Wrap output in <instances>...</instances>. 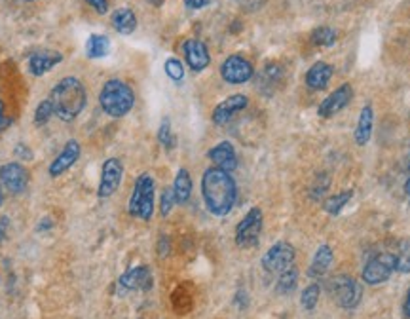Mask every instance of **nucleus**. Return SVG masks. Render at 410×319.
<instances>
[{
	"mask_svg": "<svg viewBox=\"0 0 410 319\" xmlns=\"http://www.w3.org/2000/svg\"><path fill=\"white\" fill-rule=\"evenodd\" d=\"M247 105H249V97L243 95V93H236V95L226 97V99L219 103L215 110H213V122H215L216 125L228 124L236 114L241 113L243 108H247Z\"/></svg>",
	"mask_w": 410,
	"mask_h": 319,
	"instance_id": "nucleus-15",
	"label": "nucleus"
},
{
	"mask_svg": "<svg viewBox=\"0 0 410 319\" xmlns=\"http://www.w3.org/2000/svg\"><path fill=\"white\" fill-rule=\"evenodd\" d=\"M80 152H82V148H80L78 141H74V139L67 141L65 148H63L61 152L57 154V158L50 164V169H48L50 171V177L56 179V177L63 175L65 171L70 169V167L78 162Z\"/></svg>",
	"mask_w": 410,
	"mask_h": 319,
	"instance_id": "nucleus-16",
	"label": "nucleus"
},
{
	"mask_svg": "<svg viewBox=\"0 0 410 319\" xmlns=\"http://www.w3.org/2000/svg\"><path fill=\"white\" fill-rule=\"evenodd\" d=\"M8 228H10V219L8 216H0V244L6 239Z\"/></svg>",
	"mask_w": 410,
	"mask_h": 319,
	"instance_id": "nucleus-38",
	"label": "nucleus"
},
{
	"mask_svg": "<svg viewBox=\"0 0 410 319\" xmlns=\"http://www.w3.org/2000/svg\"><path fill=\"white\" fill-rule=\"evenodd\" d=\"M182 53H184V59H186V65L192 68L194 73H201L205 68L209 67L211 56L209 50L205 42L198 38H188L184 40L182 44Z\"/></svg>",
	"mask_w": 410,
	"mask_h": 319,
	"instance_id": "nucleus-14",
	"label": "nucleus"
},
{
	"mask_svg": "<svg viewBox=\"0 0 410 319\" xmlns=\"http://www.w3.org/2000/svg\"><path fill=\"white\" fill-rule=\"evenodd\" d=\"M154 278L150 268L147 264H139V266L130 268L127 272H124L116 281V291L118 295H125V293H131V291H147L152 289Z\"/></svg>",
	"mask_w": 410,
	"mask_h": 319,
	"instance_id": "nucleus-8",
	"label": "nucleus"
},
{
	"mask_svg": "<svg viewBox=\"0 0 410 319\" xmlns=\"http://www.w3.org/2000/svg\"><path fill=\"white\" fill-rule=\"evenodd\" d=\"M353 198V190H342V192H336L332 194V196H329V198L325 199L323 202V209L329 213V215H338L344 207L347 205V202Z\"/></svg>",
	"mask_w": 410,
	"mask_h": 319,
	"instance_id": "nucleus-26",
	"label": "nucleus"
},
{
	"mask_svg": "<svg viewBox=\"0 0 410 319\" xmlns=\"http://www.w3.org/2000/svg\"><path fill=\"white\" fill-rule=\"evenodd\" d=\"M262 211L258 207H251L247 211V215L239 221V224L236 226V244L243 249H249V247H255L261 239L262 232Z\"/></svg>",
	"mask_w": 410,
	"mask_h": 319,
	"instance_id": "nucleus-6",
	"label": "nucleus"
},
{
	"mask_svg": "<svg viewBox=\"0 0 410 319\" xmlns=\"http://www.w3.org/2000/svg\"><path fill=\"white\" fill-rule=\"evenodd\" d=\"M209 2L211 0H184V4H186V8H190V10H201V8H205Z\"/></svg>",
	"mask_w": 410,
	"mask_h": 319,
	"instance_id": "nucleus-37",
	"label": "nucleus"
},
{
	"mask_svg": "<svg viewBox=\"0 0 410 319\" xmlns=\"http://www.w3.org/2000/svg\"><path fill=\"white\" fill-rule=\"evenodd\" d=\"M51 116H56V114H53V107H51V101L50 99H44V101L36 107V110H34V124L44 125Z\"/></svg>",
	"mask_w": 410,
	"mask_h": 319,
	"instance_id": "nucleus-30",
	"label": "nucleus"
},
{
	"mask_svg": "<svg viewBox=\"0 0 410 319\" xmlns=\"http://www.w3.org/2000/svg\"><path fill=\"white\" fill-rule=\"evenodd\" d=\"M372 127H374V108H372V105H364L361 108L357 127H355V133H353L355 142H357L359 147L369 145L370 137H372Z\"/></svg>",
	"mask_w": 410,
	"mask_h": 319,
	"instance_id": "nucleus-21",
	"label": "nucleus"
},
{
	"mask_svg": "<svg viewBox=\"0 0 410 319\" xmlns=\"http://www.w3.org/2000/svg\"><path fill=\"white\" fill-rule=\"evenodd\" d=\"M99 105L110 118H122L125 114H130L135 105V93L124 80L112 78L102 84L101 93H99Z\"/></svg>",
	"mask_w": 410,
	"mask_h": 319,
	"instance_id": "nucleus-3",
	"label": "nucleus"
},
{
	"mask_svg": "<svg viewBox=\"0 0 410 319\" xmlns=\"http://www.w3.org/2000/svg\"><path fill=\"white\" fill-rule=\"evenodd\" d=\"M63 61V53L56 50H42L36 51L28 57V73L33 76H44L50 73L51 68Z\"/></svg>",
	"mask_w": 410,
	"mask_h": 319,
	"instance_id": "nucleus-18",
	"label": "nucleus"
},
{
	"mask_svg": "<svg viewBox=\"0 0 410 319\" xmlns=\"http://www.w3.org/2000/svg\"><path fill=\"white\" fill-rule=\"evenodd\" d=\"M395 272L410 273V255L403 253V255L395 256Z\"/></svg>",
	"mask_w": 410,
	"mask_h": 319,
	"instance_id": "nucleus-33",
	"label": "nucleus"
},
{
	"mask_svg": "<svg viewBox=\"0 0 410 319\" xmlns=\"http://www.w3.org/2000/svg\"><path fill=\"white\" fill-rule=\"evenodd\" d=\"M207 158L213 162L215 167L228 171V173H232L238 167V154H236V148L230 141H221L219 145H215L207 152Z\"/></svg>",
	"mask_w": 410,
	"mask_h": 319,
	"instance_id": "nucleus-17",
	"label": "nucleus"
},
{
	"mask_svg": "<svg viewBox=\"0 0 410 319\" xmlns=\"http://www.w3.org/2000/svg\"><path fill=\"white\" fill-rule=\"evenodd\" d=\"M296 283H298V268L293 264V266H289L287 270L279 273L275 291H278L279 295H290L296 289Z\"/></svg>",
	"mask_w": 410,
	"mask_h": 319,
	"instance_id": "nucleus-25",
	"label": "nucleus"
},
{
	"mask_svg": "<svg viewBox=\"0 0 410 319\" xmlns=\"http://www.w3.org/2000/svg\"><path fill=\"white\" fill-rule=\"evenodd\" d=\"M173 192H175V199L179 205H184L192 196V179L188 169H179L175 175V182H173Z\"/></svg>",
	"mask_w": 410,
	"mask_h": 319,
	"instance_id": "nucleus-23",
	"label": "nucleus"
},
{
	"mask_svg": "<svg viewBox=\"0 0 410 319\" xmlns=\"http://www.w3.org/2000/svg\"><path fill=\"white\" fill-rule=\"evenodd\" d=\"M0 182L10 194H23L28 187V171L19 162H10L0 167Z\"/></svg>",
	"mask_w": 410,
	"mask_h": 319,
	"instance_id": "nucleus-12",
	"label": "nucleus"
},
{
	"mask_svg": "<svg viewBox=\"0 0 410 319\" xmlns=\"http://www.w3.org/2000/svg\"><path fill=\"white\" fill-rule=\"evenodd\" d=\"M395 272V255L391 253H380V255L372 256L363 268L361 278L367 285H380L386 283Z\"/></svg>",
	"mask_w": 410,
	"mask_h": 319,
	"instance_id": "nucleus-7",
	"label": "nucleus"
},
{
	"mask_svg": "<svg viewBox=\"0 0 410 319\" xmlns=\"http://www.w3.org/2000/svg\"><path fill=\"white\" fill-rule=\"evenodd\" d=\"M264 2H266V0H238V4L247 11L261 10L262 6H264Z\"/></svg>",
	"mask_w": 410,
	"mask_h": 319,
	"instance_id": "nucleus-34",
	"label": "nucleus"
},
{
	"mask_svg": "<svg viewBox=\"0 0 410 319\" xmlns=\"http://www.w3.org/2000/svg\"><path fill=\"white\" fill-rule=\"evenodd\" d=\"M85 2H88L97 14H107L108 11V0H85Z\"/></svg>",
	"mask_w": 410,
	"mask_h": 319,
	"instance_id": "nucleus-35",
	"label": "nucleus"
},
{
	"mask_svg": "<svg viewBox=\"0 0 410 319\" xmlns=\"http://www.w3.org/2000/svg\"><path fill=\"white\" fill-rule=\"evenodd\" d=\"M201 196L211 215L226 216L238 202V184L228 171L213 165L201 177Z\"/></svg>",
	"mask_w": 410,
	"mask_h": 319,
	"instance_id": "nucleus-1",
	"label": "nucleus"
},
{
	"mask_svg": "<svg viewBox=\"0 0 410 319\" xmlns=\"http://www.w3.org/2000/svg\"><path fill=\"white\" fill-rule=\"evenodd\" d=\"M110 23L116 33L120 34H131L137 28V16L133 14L131 8H118V10L112 11V17H110Z\"/></svg>",
	"mask_w": 410,
	"mask_h": 319,
	"instance_id": "nucleus-22",
	"label": "nucleus"
},
{
	"mask_svg": "<svg viewBox=\"0 0 410 319\" xmlns=\"http://www.w3.org/2000/svg\"><path fill=\"white\" fill-rule=\"evenodd\" d=\"M409 173H410V165H409Z\"/></svg>",
	"mask_w": 410,
	"mask_h": 319,
	"instance_id": "nucleus-44",
	"label": "nucleus"
},
{
	"mask_svg": "<svg viewBox=\"0 0 410 319\" xmlns=\"http://www.w3.org/2000/svg\"><path fill=\"white\" fill-rule=\"evenodd\" d=\"M353 99V88L352 84H342L338 85L332 93H330L327 99H323V103L319 105L317 114L321 118H332L335 114H338L340 110L352 103Z\"/></svg>",
	"mask_w": 410,
	"mask_h": 319,
	"instance_id": "nucleus-13",
	"label": "nucleus"
},
{
	"mask_svg": "<svg viewBox=\"0 0 410 319\" xmlns=\"http://www.w3.org/2000/svg\"><path fill=\"white\" fill-rule=\"evenodd\" d=\"M164 70L173 82H182V78H184V67H182V63L177 57H169L164 63Z\"/></svg>",
	"mask_w": 410,
	"mask_h": 319,
	"instance_id": "nucleus-29",
	"label": "nucleus"
},
{
	"mask_svg": "<svg viewBox=\"0 0 410 319\" xmlns=\"http://www.w3.org/2000/svg\"><path fill=\"white\" fill-rule=\"evenodd\" d=\"M319 296H321V289H319V285L317 283L308 285L306 289L302 291V296H300L302 308H304L306 312H312L313 308L317 306Z\"/></svg>",
	"mask_w": 410,
	"mask_h": 319,
	"instance_id": "nucleus-28",
	"label": "nucleus"
},
{
	"mask_svg": "<svg viewBox=\"0 0 410 319\" xmlns=\"http://www.w3.org/2000/svg\"><path fill=\"white\" fill-rule=\"evenodd\" d=\"M110 53V40L105 34H90L85 42V56L90 59H101Z\"/></svg>",
	"mask_w": 410,
	"mask_h": 319,
	"instance_id": "nucleus-24",
	"label": "nucleus"
},
{
	"mask_svg": "<svg viewBox=\"0 0 410 319\" xmlns=\"http://www.w3.org/2000/svg\"><path fill=\"white\" fill-rule=\"evenodd\" d=\"M327 289H329V295L332 296V300L340 308H344V310H353L361 302V296H363L361 283L355 278H352V276H346V273L335 276L327 283Z\"/></svg>",
	"mask_w": 410,
	"mask_h": 319,
	"instance_id": "nucleus-5",
	"label": "nucleus"
},
{
	"mask_svg": "<svg viewBox=\"0 0 410 319\" xmlns=\"http://www.w3.org/2000/svg\"><path fill=\"white\" fill-rule=\"evenodd\" d=\"M404 192H406V196H409V199H410V175H409V179H406V182H404Z\"/></svg>",
	"mask_w": 410,
	"mask_h": 319,
	"instance_id": "nucleus-42",
	"label": "nucleus"
},
{
	"mask_svg": "<svg viewBox=\"0 0 410 319\" xmlns=\"http://www.w3.org/2000/svg\"><path fill=\"white\" fill-rule=\"evenodd\" d=\"M403 312H404V315L410 319V287H409V291H406V298H404Z\"/></svg>",
	"mask_w": 410,
	"mask_h": 319,
	"instance_id": "nucleus-40",
	"label": "nucleus"
},
{
	"mask_svg": "<svg viewBox=\"0 0 410 319\" xmlns=\"http://www.w3.org/2000/svg\"><path fill=\"white\" fill-rule=\"evenodd\" d=\"M335 74V67L330 63L325 61H317L313 63L310 70L306 73V85L312 91H321L329 85L330 78Z\"/></svg>",
	"mask_w": 410,
	"mask_h": 319,
	"instance_id": "nucleus-19",
	"label": "nucleus"
},
{
	"mask_svg": "<svg viewBox=\"0 0 410 319\" xmlns=\"http://www.w3.org/2000/svg\"><path fill=\"white\" fill-rule=\"evenodd\" d=\"M2 204H4V194H2V190H0V207H2Z\"/></svg>",
	"mask_w": 410,
	"mask_h": 319,
	"instance_id": "nucleus-43",
	"label": "nucleus"
},
{
	"mask_svg": "<svg viewBox=\"0 0 410 319\" xmlns=\"http://www.w3.org/2000/svg\"><path fill=\"white\" fill-rule=\"evenodd\" d=\"M295 247L287 244V241H278V244L272 245V247L264 253V256H262V268H264L268 273H281L283 270H287V268L295 264Z\"/></svg>",
	"mask_w": 410,
	"mask_h": 319,
	"instance_id": "nucleus-9",
	"label": "nucleus"
},
{
	"mask_svg": "<svg viewBox=\"0 0 410 319\" xmlns=\"http://www.w3.org/2000/svg\"><path fill=\"white\" fill-rule=\"evenodd\" d=\"M336 40H338V33L330 27H317L312 33V42L315 46H321V48L335 46Z\"/></svg>",
	"mask_w": 410,
	"mask_h": 319,
	"instance_id": "nucleus-27",
	"label": "nucleus"
},
{
	"mask_svg": "<svg viewBox=\"0 0 410 319\" xmlns=\"http://www.w3.org/2000/svg\"><path fill=\"white\" fill-rule=\"evenodd\" d=\"M53 114L63 122H73L78 118V114L84 110L88 93H85L84 84L74 76H65L57 82V85L51 90L50 97Z\"/></svg>",
	"mask_w": 410,
	"mask_h": 319,
	"instance_id": "nucleus-2",
	"label": "nucleus"
},
{
	"mask_svg": "<svg viewBox=\"0 0 410 319\" xmlns=\"http://www.w3.org/2000/svg\"><path fill=\"white\" fill-rule=\"evenodd\" d=\"M51 226H53V222H51V219L46 216V219H42V222H40L38 226H36V230H48V228H51Z\"/></svg>",
	"mask_w": 410,
	"mask_h": 319,
	"instance_id": "nucleus-41",
	"label": "nucleus"
},
{
	"mask_svg": "<svg viewBox=\"0 0 410 319\" xmlns=\"http://www.w3.org/2000/svg\"><path fill=\"white\" fill-rule=\"evenodd\" d=\"M122 177H124V165L118 158L105 160L101 167V179H99V188L97 194L99 198H110L122 184Z\"/></svg>",
	"mask_w": 410,
	"mask_h": 319,
	"instance_id": "nucleus-11",
	"label": "nucleus"
},
{
	"mask_svg": "<svg viewBox=\"0 0 410 319\" xmlns=\"http://www.w3.org/2000/svg\"><path fill=\"white\" fill-rule=\"evenodd\" d=\"M16 156L17 158H23V160H31L33 158V152L28 150L27 145H21V142H19V145L16 147Z\"/></svg>",
	"mask_w": 410,
	"mask_h": 319,
	"instance_id": "nucleus-36",
	"label": "nucleus"
},
{
	"mask_svg": "<svg viewBox=\"0 0 410 319\" xmlns=\"http://www.w3.org/2000/svg\"><path fill=\"white\" fill-rule=\"evenodd\" d=\"M332 261H335V253H332V247L327 244H323L315 251V255L312 258V264L308 268V276L313 279H321L325 273L329 272L330 266H332Z\"/></svg>",
	"mask_w": 410,
	"mask_h": 319,
	"instance_id": "nucleus-20",
	"label": "nucleus"
},
{
	"mask_svg": "<svg viewBox=\"0 0 410 319\" xmlns=\"http://www.w3.org/2000/svg\"><path fill=\"white\" fill-rule=\"evenodd\" d=\"M175 205H177V199H175V192H173V188H165L164 194H162V198H159V213H162V216L169 215Z\"/></svg>",
	"mask_w": 410,
	"mask_h": 319,
	"instance_id": "nucleus-32",
	"label": "nucleus"
},
{
	"mask_svg": "<svg viewBox=\"0 0 410 319\" xmlns=\"http://www.w3.org/2000/svg\"><path fill=\"white\" fill-rule=\"evenodd\" d=\"M154 198H156V182L150 173L137 177L133 194L130 198V215L148 222L154 215Z\"/></svg>",
	"mask_w": 410,
	"mask_h": 319,
	"instance_id": "nucleus-4",
	"label": "nucleus"
},
{
	"mask_svg": "<svg viewBox=\"0 0 410 319\" xmlns=\"http://www.w3.org/2000/svg\"><path fill=\"white\" fill-rule=\"evenodd\" d=\"M158 141L162 142L165 148L175 147V137H173V131H171L169 118L162 120V124H159V130H158Z\"/></svg>",
	"mask_w": 410,
	"mask_h": 319,
	"instance_id": "nucleus-31",
	"label": "nucleus"
},
{
	"mask_svg": "<svg viewBox=\"0 0 410 319\" xmlns=\"http://www.w3.org/2000/svg\"><path fill=\"white\" fill-rule=\"evenodd\" d=\"M221 76L226 84H245V82H249L255 76V67H253V63L249 59L233 53V56L226 57L224 63L221 65Z\"/></svg>",
	"mask_w": 410,
	"mask_h": 319,
	"instance_id": "nucleus-10",
	"label": "nucleus"
},
{
	"mask_svg": "<svg viewBox=\"0 0 410 319\" xmlns=\"http://www.w3.org/2000/svg\"><path fill=\"white\" fill-rule=\"evenodd\" d=\"M11 124V118H8L4 113V103L0 101V131H4Z\"/></svg>",
	"mask_w": 410,
	"mask_h": 319,
	"instance_id": "nucleus-39",
	"label": "nucleus"
}]
</instances>
